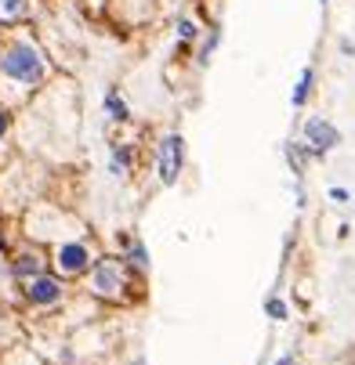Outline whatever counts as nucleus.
Returning a JSON list of instances; mask_svg holds the SVG:
<instances>
[{
  "label": "nucleus",
  "instance_id": "1a4fd4ad",
  "mask_svg": "<svg viewBox=\"0 0 355 365\" xmlns=\"http://www.w3.org/2000/svg\"><path fill=\"white\" fill-rule=\"evenodd\" d=\"M106 109H109V116H113V120H120V123H124V120L131 116L127 101H124V98H120L116 91H109V94H106Z\"/></svg>",
  "mask_w": 355,
  "mask_h": 365
},
{
  "label": "nucleus",
  "instance_id": "f257e3e1",
  "mask_svg": "<svg viewBox=\"0 0 355 365\" xmlns=\"http://www.w3.org/2000/svg\"><path fill=\"white\" fill-rule=\"evenodd\" d=\"M0 73L19 80V83H40L44 80V58L29 43H11L4 51V58H0Z\"/></svg>",
  "mask_w": 355,
  "mask_h": 365
},
{
  "label": "nucleus",
  "instance_id": "39448f33",
  "mask_svg": "<svg viewBox=\"0 0 355 365\" xmlns=\"http://www.w3.org/2000/svg\"><path fill=\"white\" fill-rule=\"evenodd\" d=\"M26 297L33 304H55V300H62V282L51 275H33V279H26Z\"/></svg>",
  "mask_w": 355,
  "mask_h": 365
},
{
  "label": "nucleus",
  "instance_id": "6e6552de",
  "mask_svg": "<svg viewBox=\"0 0 355 365\" xmlns=\"http://www.w3.org/2000/svg\"><path fill=\"white\" fill-rule=\"evenodd\" d=\"M19 279H33V275H40V257L36 253H22L19 260H15V268H11Z\"/></svg>",
  "mask_w": 355,
  "mask_h": 365
},
{
  "label": "nucleus",
  "instance_id": "f3484780",
  "mask_svg": "<svg viewBox=\"0 0 355 365\" xmlns=\"http://www.w3.org/2000/svg\"><path fill=\"white\" fill-rule=\"evenodd\" d=\"M276 365H294V354H286V358H279Z\"/></svg>",
  "mask_w": 355,
  "mask_h": 365
},
{
  "label": "nucleus",
  "instance_id": "ddd939ff",
  "mask_svg": "<svg viewBox=\"0 0 355 365\" xmlns=\"http://www.w3.org/2000/svg\"><path fill=\"white\" fill-rule=\"evenodd\" d=\"M218 40H221V29H214V33L207 36V43H203V51H199V58H203V62H207V58H211V51L218 47Z\"/></svg>",
  "mask_w": 355,
  "mask_h": 365
},
{
  "label": "nucleus",
  "instance_id": "f03ea898",
  "mask_svg": "<svg viewBox=\"0 0 355 365\" xmlns=\"http://www.w3.org/2000/svg\"><path fill=\"white\" fill-rule=\"evenodd\" d=\"M181 160H185V141H181V134H167V138L160 141V181H164V185H174V181H178Z\"/></svg>",
  "mask_w": 355,
  "mask_h": 365
},
{
  "label": "nucleus",
  "instance_id": "9d476101",
  "mask_svg": "<svg viewBox=\"0 0 355 365\" xmlns=\"http://www.w3.org/2000/svg\"><path fill=\"white\" fill-rule=\"evenodd\" d=\"M26 11V0H0V22H11Z\"/></svg>",
  "mask_w": 355,
  "mask_h": 365
},
{
  "label": "nucleus",
  "instance_id": "dca6fc26",
  "mask_svg": "<svg viewBox=\"0 0 355 365\" xmlns=\"http://www.w3.org/2000/svg\"><path fill=\"white\" fill-rule=\"evenodd\" d=\"M4 130H8V116L0 113V138H4Z\"/></svg>",
  "mask_w": 355,
  "mask_h": 365
},
{
  "label": "nucleus",
  "instance_id": "20e7f679",
  "mask_svg": "<svg viewBox=\"0 0 355 365\" xmlns=\"http://www.w3.org/2000/svg\"><path fill=\"white\" fill-rule=\"evenodd\" d=\"M304 141L312 145V152H316V155H326L330 148H337V145H341V130H337L334 123H326L323 116H312L309 123H304Z\"/></svg>",
  "mask_w": 355,
  "mask_h": 365
},
{
  "label": "nucleus",
  "instance_id": "7ed1b4c3",
  "mask_svg": "<svg viewBox=\"0 0 355 365\" xmlns=\"http://www.w3.org/2000/svg\"><path fill=\"white\" fill-rule=\"evenodd\" d=\"M91 289L98 297H120L124 293V264L120 260H101L91 275Z\"/></svg>",
  "mask_w": 355,
  "mask_h": 365
},
{
  "label": "nucleus",
  "instance_id": "4468645a",
  "mask_svg": "<svg viewBox=\"0 0 355 365\" xmlns=\"http://www.w3.org/2000/svg\"><path fill=\"white\" fill-rule=\"evenodd\" d=\"M178 36H181V40H192V36H196V26H192L189 19H181V22H178Z\"/></svg>",
  "mask_w": 355,
  "mask_h": 365
},
{
  "label": "nucleus",
  "instance_id": "a211bd4d",
  "mask_svg": "<svg viewBox=\"0 0 355 365\" xmlns=\"http://www.w3.org/2000/svg\"><path fill=\"white\" fill-rule=\"evenodd\" d=\"M323 4H326V0H323Z\"/></svg>",
  "mask_w": 355,
  "mask_h": 365
},
{
  "label": "nucleus",
  "instance_id": "2eb2a0df",
  "mask_svg": "<svg viewBox=\"0 0 355 365\" xmlns=\"http://www.w3.org/2000/svg\"><path fill=\"white\" fill-rule=\"evenodd\" d=\"M330 199H334V202H348L351 195H348V188H330Z\"/></svg>",
  "mask_w": 355,
  "mask_h": 365
},
{
  "label": "nucleus",
  "instance_id": "9b49d317",
  "mask_svg": "<svg viewBox=\"0 0 355 365\" xmlns=\"http://www.w3.org/2000/svg\"><path fill=\"white\" fill-rule=\"evenodd\" d=\"M127 260H131L134 268H149V253H145V246H141V242H131V246H127Z\"/></svg>",
  "mask_w": 355,
  "mask_h": 365
},
{
  "label": "nucleus",
  "instance_id": "0eeeda50",
  "mask_svg": "<svg viewBox=\"0 0 355 365\" xmlns=\"http://www.w3.org/2000/svg\"><path fill=\"white\" fill-rule=\"evenodd\" d=\"M312 83H316V69H312V66H304V69H301V80H297V87H294V94H290V106H294V109H301L304 101H309Z\"/></svg>",
  "mask_w": 355,
  "mask_h": 365
},
{
  "label": "nucleus",
  "instance_id": "f8f14e48",
  "mask_svg": "<svg viewBox=\"0 0 355 365\" xmlns=\"http://www.w3.org/2000/svg\"><path fill=\"white\" fill-rule=\"evenodd\" d=\"M265 311H269V315H272L276 322H283V319H286V304H283L279 297H269V300H265Z\"/></svg>",
  "mask_w": 355,
  "mask_h": 365
},
{
  "label": "nucleus",
  "instance_id": "423d86ee",
  "mask_svg": "<svg viewBox=\"0 0 355 365\" xmlns=\"http://www.w3.org/2000/svg\"><path fill=\"white\" fill-rule=\"evenodd\" d=\"M87 246L84 242H66V246H59V260H55V264H59V272L62 275H76V272H84L87 268Z\"/></svg>",
  "mask_w": 355,
  "mask_h": 365
}]
</instances>
